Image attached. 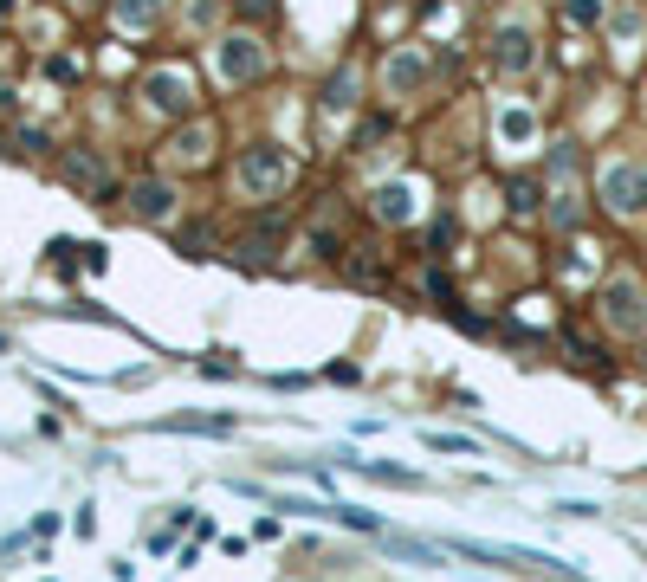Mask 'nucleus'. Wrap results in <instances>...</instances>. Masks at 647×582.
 Segmentation results:
<instances>
[{
  "instance_id": "nucleus-1",
  "label": "nucleus",
  "mask_w": 647,
  "mask_h": 582,
  "mask_svg": "<svg viewBox=\"0 0 647 582\" xmlns=\"http://www.w3.org/2000/svg\"><path fill=\"white\" fill-rule=\"evenodd\" d=\"M233 182H240V194H279L285 182H292V156L285 149H272V143H259V149H246L240 162H233Z\"/></svg>"
},
{
  "instance_id": "nucleus-2",
  "label": "nucleus",
  "mask_w": 647,
  "mask_h": 582,
  "mask_svg": "<svg viewBox=\"0 0 647 582\" xmlns=\"http://www.w3.org/2000/svg\"><path fill=\"white\" fill-rule=\"evenodd\" d=\"M602 201H609L615 214H641L647 207V169L641 162H609V169H602Z\"/></svg>"
},
{
  "instance_id": "nucleus-3",
  "label": "nucleus",
  "mask_w": 647,
  "mask_h": 582,
  "mask_svg": "<svg viewBox=\"0 0 647 582\" xmlns=\"http://www.w3.org/2000/svg\"><path fill=\"white\" fill-rule=\"evenodd\" d=\"M143 97H149L156 110H169V117H175V110L195 104V78H188L182 65H162V72H149V78H143Z\"/></svg>"
},
{
  "instance_id": "nucleus-4",
  "label": "nucleus",
  "mask_w": 647,
  "mask_h": 582,
  "mask_svg": "<svg viewBox=\"0 0 647 582\" xmlns=\"http://www.w3.org/2000/svg\"><path fill=\"white\" fill-rule=\"evenodd\" d=\"M602 317H609L615 330H647L641 285H635V279H609V291H602Z\"/></svg>"
},
{
  "instance_id": "nucleus-5",
  "label": "nucleus",
  "mask_w": 647,
  "mask_h": 582,
  "mask_svg": "<svg viewBox=\"0 0 647 582\" xmlns=\"http://www.w3.org/2000/svg\"><path fill=\"white\" fill-rule=\"evenodd\" d=\"M214 65H220V78H227V85H246V78H259V46L246 33L240 39H220Z\"/></svg>"
},
{
  "instance_id": "nucleus-6",
  "label": "nucleus",
  "mask_w": 647,
  "mask_h": 582,
  "mask_svg": "<svg viewBox=\"0 0 647 582\" xmlns=\"http://www.w3.org/2000/svg\"><path fill=\"white\" fill-rule=\"evenodd\" d=\"M421 207V188L415 182H382L376 188V220H389V227H408Z\"/></svg>"
},
{
  "instance_id": "nucleus-7",
  "label": "nucleus",
  "mask_w": 647,
  "mask_h": 582,
  "mask_svg": "<svg viewBox=\"0 0 647 582\" xmlns=\"http://www.w3.org/2000/svg\"><path fill=\"white\" fill-rule=\"evenodd\" d=\"M492 65H499V72H525L531 65V26H505V33L492 39Z\"/></svg>"
},
{
  "instance_id": "nucleus-8",
  "label": "nucleus",
  "mask_w": 647,
  "mask_h": 582,
  "mask_svg": "<svg viewBox=\"0 0 647 582\" xmlns=\"http://www.w3.org/2000/svg\"><path fill=\"white\" fill-rule=\"evenodd\" d=\"M130 214L136 220H169L175 214V188L169 182H136L130 188Z\"/></svg>"
},
{
  "instance_id": "nucleus-9",
  "label": "nucleus",
  "mask_w": 647,
  "mask_h": 582,
  "mask_svg": "<svg viewBox=\"0 0 647 582\" xmlns=\"http://www.w3.org/2000/svg\"><path fill=\"white\" fill-rule=\"evenodd\" d=\"M382 78H389V91L402 97V91H415L421 78H428V59H421V52H395V59L382 65Z\"/></svg>"
},
{
  "instance_id": "nucleus-10",
  "label": "nucleus",
  "mask_w": 647,
  "mask_h": 582,
  "mask_svg": "<svg viewBox=\"0 0 647 582\" xmlns=\"http://www.w3.org/2000/svg\"><path fill=\"white\" fill-rule=\"evenodd\" d=\"M350 110H356V78L337 72V78L324 85V117H350Z\"/></svg>"
},
{
  "instance_id": "nucleus-11",
  "label": "nucleus",
  "mask_w": 647,
  "mask_h": 582,
  "mask_svg": "<svg viewBox=\"0 0 647 582\" xmlns=\"http://www.w3.org/2000/svg\"><path fill=\"white\" fill-rule=\"evenodd\" d=\"M156 0H117V26L123 33H149V26H156Z\"/></svg>"
},
{
  "instance_id": "nucleus-12",
  "label": "nucleus",
  "mask_w": 647,
  "mask_h": 582,
  "mask_svg": "<svg viewBox=\"0 0 647 582\" xmlns=\"http://www.w3.org/2000/svg\"><path fill=\"white\" fill-rule=\"evenodd\" d=\"M499 136H505V143H512V149H525L531 143V136H538V123H531V110H499Z\"/></svg>"
},
{
  "instance_id": "nucleus-13",
  "label": "nucleus",
  "mask_w": 647,
  "mask_h": 582,
  "mask_svg": "<svg viewBox=\"0 0 647 582\" xmlns=\"http://www.w3.org/2000/svg\"><path fill=\"white\" fill-rule=\"evenodd\" d=\"M65 175H72V182H85V188H104V162L98 156H72V162H65Z\"/></svg>"
},
{
  "instance_id": "nucleus-14",
  "label": "nucleus",
  "mask_w": 647,
  "mask_h": 582,
  "mask_svg": "<svg viewBox=\"0 0 647 582\" xmlns=\"http://www.w3.org/2000/svg\"><path fill=\"white\" fill-rule=\"evenodd\" d=\"M563 13H570L576 26H596L602 20V0H563Z\"/></svg>"
},
{
  "instance_id": "nucleus-15",
  "label": "nucleus",
  "mask_w": 647,
  "mask_h": 582,
  "mask_svg": "<svg viewBox=\"0 0 647 582\" xmlns=\"http://www.w3.org/2000/svg\"><path fill=\"white\" fill-rule=\"evenodd\" d=\"M550 220H557V227H576V194H557V207H550Z\"/></svg>"
},
{
  "instance_id": "nucleus-16",
  "label": "nucleus",
  "mask_w": 647,
  "mask_h": 582,
  "mask_svg": "<svg viewBox=\"0 0 647 582\" xmlns=\"http://www.w3.org/2000/svg\"><path fill=\"white\" fill-rule=\"evenodd\" d=\"M428 447H440V453H473V440H460V434H428Z\"/></svg>"
},
{
  "instance_id": "nucleus-17",
  "label": "nucleus",
  "mask_w": 647,
  "mask_h": 582,
  "mask_svg": "<svg viewBox=\"0 0 647 582\" xmlns=\"http://www.w3.org/2000/svg\"><path fill=\"white\" fill-rule=\"evenodd\" d=\"M512 207H518V214H531V207H538V188H531V182H512Z\"/></svg>"
},
{
  "instance_id": "nucleus-18",
  "label": "nucleus",
  "mask_w": 647,
  "mask_h": 582,
  "mask_svg": "<svg viewBox=\"0 0 647 582\" xmlns=\"http://www.w3.org/2000/svg\"><path fill=\"white\" fill-rule=\"evenodd\" d=\"M240 7H246V13H253V20H259V13H266V7H272V0H240Z\"/></svg>"
}]
</instances>
